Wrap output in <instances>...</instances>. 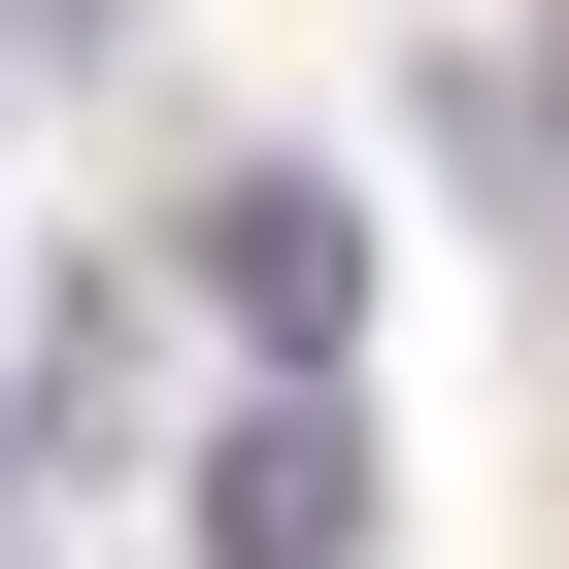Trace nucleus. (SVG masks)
<instances>
[{
  "label": "nucleus",
  "mask_w": 569,
  "mask_h": 569,
  "mask_svg": "<svg viewBox=\"0 0 569 569\" xmlns=\"http://www.w3.org/2000/svg\"><path fill=\"white\" fill-rule=\"evenodd\" d=\"M168 268H201V336H234V369H336V336H369V201H336V168H201Z\"/></svg>",
  "instance_id": "f257e3e1"
},
{
  "label": "nucleus",
  "mask_w": 569,
  "mask_h": 569,
  "mask_svg": "<svg viewBox=\"0 0 569 569\" xmlns=\"http://www.w3.org/2000/svg\"><path fill=\"white\" fill-rule=\"evenodd\" d=\"M201 569H369V402H336V369H268V402L201 436Z\"/></svg>",
  "instance_id": "f03ea898"
},
{
  "label": "nucleus",
  "mask_w": 569,
  "mask_h": 569,
  "mask_svg": "<svg viewBox=\"0 0 569 569\" xmlns=\"http://www.w3.org/2000/svg\"><path fill=\"white\" fill-rule=\"evenodd\" d=\"M536 34H569V0H536Z\"/></svg>",
  "instance_id": "7ed1b4c3"
}]
</instances>
